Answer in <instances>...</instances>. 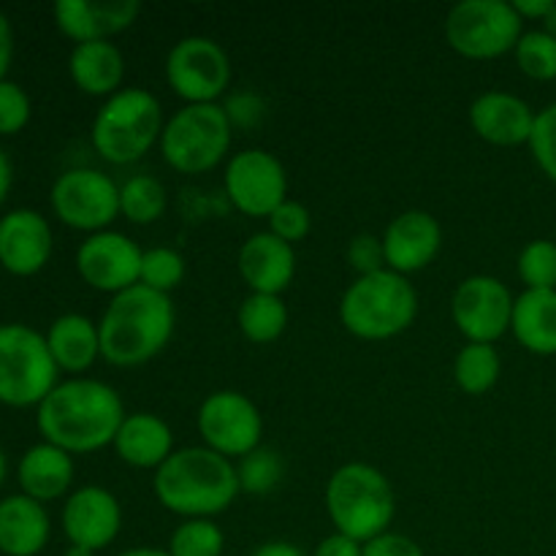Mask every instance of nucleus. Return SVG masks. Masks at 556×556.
Masks as SVG:
<instances>
[{
    "mask_svg": "<svg viewBox=\"0 0 556 556\" xmlns=\"http://www.w3.org/2000/svg\"><path fill=\"white\" fill-rule=\"evenodd\" d=\"M128 416L117 389L96 378H68L38 405L36 427L43 443L85 456L114 443Z\"/></svg>",
    "mask_w": 556,
    "mask_h": 556,
    "instance_id": "nucleus-1",
    "label": "nucleus"
},
{
    "mask_svg": "<svg viewBox=\"0 0 556 556\" xmlns=\"http://www.w3.org/2000/svg\"><path fill=\"white\" fill-rule=\"evenodd\" d=\"M152 492L161 508L185 521L217 519L237 503L242 489L237 462L206 445H185L152 472Z\"/></svg>",
    "mask_w": 556,
    "mask_h": 556,
    "instance_id": "nucleus-2",
    "label": "nucleus"
},
{
    "mask_svg": "<svg viewBox=\"0 0 556 556\" xmlns=\"http://www.w3.org/2000/svg\"><path fill=\"white\" fill-rule=\"evenodd\" d=\"M177 309L172 296L134 286L112 296L98 320L101 358L117 369H136L161 356L174 337Z\"/></svg>",
    "mask_w": 556,
    "mask_h": 556,
    "instance_id": "nucleus-3",
    "label": "nucleus"
},
{
    "mask_svg": "<svg viewBox=\"0 0 556 556\" xmlns=\"http://www.w3.org/2000/svg\"><path fill=\"white\" fill-rule=\"evenodd\" d=\"M324 505L340 535L364 543L391 530L396 514L394 486L383 470L367 462H345L329 476Z\"/></svg>",
    "mask_w": 556,
    "mask_h": 556,
    "instance_id": "nucleus-4",
    "label": "nucleus"
},
{
    "mask_svg": "<svg viewBox=\"0 0 556 556\" xmlns=\"http://www.w3.org/2000/svg\"><path fill=\"white\" fill-rule=\"evenodd\" d=\"M418 315V293L410 277L383 269L356 277L340 299V324L364 342H386L405 334Z\"/></svg>",
    "mask_w": 556,
    "mask_h": 556,
    "instance_id": "nucleus-5",
    "label": "nucleus"
},
{
    "mask_svg": "<svg viewBox=\"0 0 556 556\" xmlns=\"http://www.w3.org/2000/svg\"><path fill=\"white\" fill-rule=\"evenodd\" d=\"M163 103L144 87H123L101 103L90 128L92 150L112 166H130L161 144Z\"/></svg>",
    "mask_w": 556,
    "mask_h": 556,
    "instance_id": "nucleus-6",
    "label": "nucleus"
},
{
    "mask_svg": "<svg viewBox=\"0 0 556 556\" xmlns=\"http://www.w3.org/2000/svg\"><path fill=\"white\" fill-rule=\"evenodd\" d=\"M233 144V125L223 103H195L182 106L166 119L161 134L163 163L172 172L210 174L228 157Z\"/></svg>",
    "mask_w": 556,
    "mask_h": 556,
    "instance_id": "nucleus-7",
    "label": "nucleus"
},
{
    "mask_svg": "<svg viewBox=\"0 0 556 556\" xmlns=\"http://www.w3.org/2000/svg\"><path fill=\"white\" fill-rule=\"evenodd\" d=\"M60 369L47 337L25 324L0 326V402L9 407H38L52 394Z\"/></svg>",
    "mask_w": 556,
    "mask_h": 556,
    "instance_id": "nucleus-8",
    "label": "nucleus"
},
{
    "mask_svg": "<svg viewBox=\"0 0 556 556\" xmlns=\"http://www.w3.org/2000/svg\"><path fill=\"white\" fill-rule=\"evenodd\" d=\"M445 43L465 60H497L514 52L525 22L510 0H462L445 14Z\"/></svg>",
    "mask_w": 556,
    "mask_h": 556,
    "instance_id": "nucleus-9",
    "label": "nucleus"
},
{
    "mask_svg": "<svg viewBox=\"0 0 556 556\" xmlns=\"http://www.w3.org/2000/svg\"><path fill=\"white\" fill-rule=\"evenodd\" d=\"M166 85L185 106L217 103L231 87V58L210 36H185L166 54Z\"/></svg>",
    "mask_w": 556,
    "mask_h": 556,
    "instance_id": "nucleus-10",
    "label": "nucleus"
},
{
    "mask_svg": "<svg viewBox=\"0 0 556 556\" xmlns=\"http://www.w3.org/2000/svg\"><path fill=\"white\" fill-rule=\"evenodd\" d=\"M52 212L74 231L101 233L119 217V185L98 168H68L52 185Z\"/></svg>",
    "mask_w": 556,
    "mask_h": 556,
    "instance_id": "nucleus-11",
    "label": "nucleus"
},
{
    "mask_svg": "<svg viewBox=\"0 0 556 556\" xmlns=\"http://www.w3.org/2000/svg\"><path fill=\"white\" fill-rule=\"evenodd\" d=\"M195 429L201 434V445L231 462H239L264 445V416L258 405L233 389H220L201 402Z\"/></svg>",
    "mask_w": 556,
    "mask_h": 556,
    "instance_id": "nucleus-12",
    "label": "nucleus"
},
{
    "mask_svg": "<svg viewBox=\"0 0 556 556\" xmlns=\"http://www.w3.org/2000/svg\"><path fill=\"white\" fill-rule=\"evenodd\" d=\"M223 190L228 204L244 217H269L282 201H288L286 166L269 150H242L228 157Z\"/></svg>",
    "mask_w": 556,
    "mask_h": 556,
    "instance_id": "nucleus-13",
    "label": "nucleus"
},
{
    "mask_svg": "<svg viewBox=\"0 0 556 556\" xmlns=\"http://www.w3.org/2000/svg\"><path fill=\"white\" fill-rule=\"evenodd\" d=\"M516 296L494 275H470L451 296V318L467 342L494 345L510 331Z\"/></svg>",
    "mask_w": 556,
    "mask_h": 556,
    "instance_id": "nucleus-14",
    "label": "nucleus"
},
{
    "mask_svg": "<svg viewBox=\"0 0 556 556\" xmlns=\"http://www.w3.org/2000/svg\"><path fill=\"white\" fill-rule=\"evenodd\" d=\"M141 258H144V250L134 239L109 228V231L85 237V242L76 248L74 264L85 286L98 293L117 296L139 286Z\"/></svg>",
    "mask_w": 556,
    "mask_h": 556,
    "instance_id": "nucleus-15",
    "label": "nucleus"
},
{
    "mask_svg": "<svg viewBox=\"0 0 556 556\" xmlns=\"http://www.w3.org/2000/svg\"><path fill=\"white\" fill-rule=\"evenodd\" d=\"M123 530V505L103 486H81L65 497L63 532L71 546L103 552Z\"/></svg>",
    "mask_w": 556,
    "mask_h": 556,
    "instance_id": "nucleus-16",
    "label": "nucleus"
},
{
    "mask_svg": "<svg viewBox=\"0 0 556 556\" xmlns=\"http://www.w3.org/2000/svg\"><path fill=\"white\" fill-rule=\"evenodd\" d=\"M386 266L402 277H410L434 264L443 248V226L427 210L400 212L383 231Z\"/></svg>",
    "mask_w": 556,
    "mask_h": 556,
    "instance_id": "nucleus-17",
    "label": "nucleus"
},
{
    "mask_svg": "<svg viewBox=\"0 0 556 556\" xmlns=\"http://www.w3.org/2000/svg\"><path fill=\"white\" fill-rule=\"evenodd\" d=\"M54 25L76 43L112 41L128 30L141 14L139 0H58Z\"/></svg>",
    "mask_w": 556,
    "mask_h": 556,
    "instance_id": "nucleus-18",
    "label": "nucleus"
},
{
    "mask_svg": "<svg viewBox=\"0 0 556 556\" xmlns=\"http://www.w3.org/2000/svg\"><path fill=\"white\" fill-rule=\"evenodd\" d=\"M538 112L525 101L505 90L481 92L467 109L472 134L492 147L530 144Z\"/></svg>",
    "mask_w": 556,
    "mask_h": 556,
    "instance_id": "nucleus-19",
    "label": "nucleus"
},
{
    "mask_svg": "<svg viewBox=\"0 0 556 556\" xmlns=\"http://www.w3.org/2000/svg\"><path fill=\"white\" fill-rule=\"evenodd\" d=\"M52 228L41 212L14 210L0 217V266L9 275H38L52 258Z\"/></svg>",
    "mask_w": 556,
    "mask_h": 556,
    "instance_id": "nucleus-20",
    "label": "nucleus"
},
{
    "mask_svg": "<svg viewBox=\"0 0 556 556\" xmlns=\"http://www.w3.org/2000/svg\"><path fill=\"white\" fill-rule=\"evenodd\" d=\"M296 250L275 233H250L237 253V271L250 293L282 296L296 277Z\"/></svg>",
    "mask_w": 556,
    "mask_h": 556,
    "instance_id": "nucleus-21",
    "label": "nucleus"
},
{
    "mask_svg": "<svg viewBox=\"0 0 556 556\" xmlns=\"http://www.w3.org/2000/svg\"><path fill=\"white\" fill-rule=\"evenodd\" d=\"M112 448L123 465L134 467V470L152 472L177 451L174 448L172 424H168L166 418L147 410L128 413V416L123 418Z\"/></svg>",
    "mask_w": 556,
    "mask_h": 556,
    "instance_id": "nucleus-22",
    "label": "nucleus"
},
{
    "mask_svg": "<svg viewBox=\"0 0 556 556\" xmlns=\"http://www.w3.org/2000/svg\"><path fill=\"white\" fill-rule=\"evenodd\" d=\"M74 476V456L52 443H38L27 448L16 467L22 494L41 505L68 497Z\"/></svg>",
    "mask_w": 556,
    "mask_h": 556,
    "instance_id": "nucleus-23",
    "label": "nucleus"
},
{
    "mask_svg": "<svg viewBox=\"0 0 556 556\" xmlns=\"http://www.w3.org/2000/svg\"><path fill=\"white\" fill-rule=\"evenodd\" d=\"M52 521L47 508L25 494L0 500V552L5 556H36L47 548Z\"/></svg>",
    "mask_w": 556,
    "mask_h": 556,
    "instance_id": "nucleus-24",
    "label": "nucleus"
},
{
    "mask_svg": "<svg viewBox=\"0 0 556 556\" xmlns=\"http://www.w3.org/2000/svg\"><path fill=\"white\" fill-rule=\"evenodd\" d=\"M49 353H52L54 364L60 372L71 375V378H85L87 369L101 358V334H98V324L87 315L65 313L52 320L47 334Z\"/></svg>",
    "mask_w": 556,
    "mask_h": 556,
    "instance_id": "nucleus-25",
    "label": "nucleus"
},
{
    "mask_svg": "<svg viewBox=\"0 0 556 556\" xmlns=\"http://www.w3.org/2000/svg\"><path fill=\"white\" fill-rule=\"evenodd\" d=\"M71 81L85 96L112 98L125 87V54L112 41L76 43L68 58Z\"/></svg>",
    "mask_w": 556,
    "mask_h": 556,
    "instance_id": "nucleus-26",
    "label": "nucleus"
},
{
    "mask_svg": "<svg viewBox=\"0 0 556 556\" xmlns=\"http://www.w3.org/2000/svg\"><path fill=\"white\" fill-rule=\"evenodd\" d=\"M510 334L535 356H556V291L519 293Z\"/></svg>",
    "mask_w": 556,
    "mask_h": 556,
    "instance_id": "nucleus-27",
    "label": "nucleus"
},
{
    "mask_svg": "<svg viewBox=\"0 0 556 556\" xmlns=\"http://www.w3.org/2000/svg\"><path fill=\"white\" fill-rule=\"evenodd\" d=\"M237 326L242 337L253 345H271L288 329V307L282 296L269 293H248L237 309Z\"/></svg>",
    "mask_w": 556,
    "mask_h": 556,
    "instance_id": "nucleus-28",
    "label": "nucleus"
},
{
    "mask_svg": "<svg viewBox=\"0 0 556 556\" xmlns=\"http://www.w3.org/2000/svg\"><path fill=\"white\" fill-rule=\"evenodd\" d=\"M503 375V358L497 348L483 342H465L454 358V380L467 396H483L497 386Z\"/></svg>",
    "mask_w": 556,
    "mask_h": 556,
    "instance_id": "nucleus-29",
    "label": "nucleus"
},
{
    "mask_svg": "<svg viewBox=\"0 0 556 556\" xmlns=\"http://www.w3.org/2000/svg\"><path fill=\"white\" fill-rule=\"evenodd\" d=\"M168 210L166 185L152 174H134L119 185V217L134 226H152Z\"/></svg>",
    "mask_w": 556,
    "mask_h": 556,
    "instance_id": "nucleus-30",
    "label": "nucleus"
},
{
    "mask_svg": "<svg viewBox=\"0 0 556 556\" xmlns=\"http://www.w3.org/2000/svg\"><path fill=\"white\" fill-rule=\"evenodd\" d=\"M166 552L172 556H226V535L215 519H185L174 527Z\"/></svg>",
    "mask_w": 556,
    "mask_h": 556,
    "instance_id": "nucleus-31",
    "label": "nucleus"
},
{
    "mask_svg": "<svg viewBox=\"0 0 556 556\" xmlns=\"http://www.w3.org/2000/svg\"><path fill=\"white\" fill-rule=\"evenodd\" d=\"M282 456L275 448H261L250 451L248 456L237 462V478L242 494H253V497H266V494L275 492L282 481Z\"/></svg>",
    "mask_w": 556,
    "mask_h": 556,
    "instance_id": "nucleus-32",
    "label": "nucleus"
},
{
    "mask_svg": "<svg viewBox=\"0 0 556 556\" xmlns=\"http://www.w3.org/2000/svg\"><path fill=\"white\" fill-rule=\"evenodd\" d=\"M185 275H188V264H185V255L179 253V250L174 248L144 250L139 286L150 288V291L155 293H163V296H172V293L185 282Z\"/></svg>",
    "mask_w": 556,
    "mask_h": 556,
    "instance_id": "nucleus-33",
    "label": "nucleus"
},
{
    "mask_svg": "<svg viewBox=\"0 0 556 556\" xmlns=\"http://www.w3.org/2000/svg\"><path fill=\"white\" fill-rule=\"evenodd\" d=\"M516 65L532 81L556 79V36L541 30H525L514 49Z\"/></svg>",
    "mask_w": 556,
    "mask_h": 556,
    "instance_id": "nucleus-34",
    "label": "nucleus"
},
{
    "mask_svg": "<svg viewBox=\"0 0 556 556\" xmlns=\"http://www.w3.org/2000/svg\"><path fill=\"white\" fill-rule=\"evenodd\" d=\"M516 271L527 291H556V242L552 239L527 242L516 261Z\"/></svg>",
    "mask_w": 556,
    "mask_h": 556,
    "instance_id": "nucleus-35",
    "label": "nucleus"
},
{
    "mask_svg": "<svg viewBox=\"0 0 556 556\" xmlns=\"http://www.w3.org/2000/svg\"><path fill=\"white\" fill-rule=\"evenodd\" d=\"M266 223H269V228H266V231L275 233L277 239H282V242H288L296 248L299 242H304V239L309 237V228H313V215H309V210L302 204V201L288 199V201H282V204L277 206L269 217H266Z\"/></svg>",
    "mask_w": 556,
    "mask_h": 556,
    "instance_id": "nucleus-36",
    "label": "nucleus"
},
{
    "mask_svg": "<svg viewBox=\"0 0 556 556\" xmlns=\"http://www.w3.org/2000/svg\"><path fill=\"white\" fill-rule=\"evenodd\" d=\"M530 152L541 172L556 185V101L543 106L535 117V128L530 136Z\"/></svg>",
    "mask_w": 556,
    "mask_h": 556,
    "instance_id": "nucleus-37",
    "label": "nucleus"
},
{
    "mask_svg": "<svg viewBox=\"0 0 556 556\" xmlns=\"http://www.w3.org/2000/svg\"><path fill=\"white\" fill-rule=\"evenodd\" d=\"M30 96L16 81H0V136H16L30 123Z\"/></svg>",
    "mask_w": 556,
    "mask_h": 556,
    "instance_id": "nucleus-38",
    "label": "nucleus"
},
{
    "mask_svg": "<svg viewBox=\"0 0 556 556\" xmlns=\"http://www.w3.org/2000/svg\"><path fill=\"white\" fill-rule=\"evenodd\" d=\"M345 255L351 269L356 271V277L375 275V271L389 269V266H386L383 239L375 237V233H356V237L348 242Z\"/></svg>",
    "mask_w": 556,
    "mask_h": 556,
    "instance_id": "nucleus-39",
    "label": "nucleus"
},
{
    "mask_svg": "<svg viewBox=\"0 0 556 556\" xmlns=\"http://www.w3.org/2000/svg\"><path fill=\"white\" fill-rule=\"evenodd\" d=\"M223 109H226L233 130L253 128V125H258L261 119H264V112H266L264 101H261L258 96H253V92H237V96H231L226 103H223Z\"/></svg>",
    "mask_w": 556,
    "mask_h": 556,
    "instance_id": "nucleus-40",
    "label": "nucleus"
},
{
    "mask_svg": "<svg viewBox=\"0 0 556 556\" xmlns=\"http://www.w3.org/2000/svg\"><path fill=\"white\" fill-rule=\"evenodd\" d=\"M364 556H427L424 548L413 541L410 535H402V532H383L375 541L364 543Z\"/></svg>",
    "mask_w": 556,
    "mask_h": 556,
    "instance_id": "nucleus-41",
    "label": "nucleus"
},
{
    "mask_svg": "<svg viewBox=\"0 0 556 556\" xmlns=\"http://www.w3.org/2000/svg\"><path fill=\"white\" fill-rule=\"evenodd\" d=\"M313 556H364V546L353 538L340 535V532H331L324 541L315 546Z\"/></svg>",
    "mask_w": 556,
    "mask_h": 556,
    "instance_id": "nucleus-42",
    "label": "nucleus"
},
{
    "mask_svg": "<svg viewBox=\"0 0 556 556\" xmlns=\"http://www.w3.org/2000/svg\"><path fill=\"white\" fill-rule=\"evenodd\" d=\"M510 3H514L521 22H543L552 14L556 0H510Z\"/></svg>",
    "mask_w": 556,
    "mask_h": 556,
    "instance_id": "nucleus-43",
    "label": "nucleus"
},
{
    "mask_svg": "<svg viewBox=\"0 0 556 556\" xmlns=\"http://www.w3.org/2000/svg\"><path fill=\"white\" fill-rule=\"evenodd\" d=\"M11 60H14V30H11L9 16L0 11V81L9 74Z\"/></svg>",
    "mask_w": 556,
    "mask_h": 556,
    "instance_id": "nucleus-44",
    "label": "nucleus"
},
{
    "mask_svg": "<svg viewBox=\"0 0 556 556\" xmlns=\"http://www.w3.org/2000/svg\"><path fill=\"white\" fill-rule=\"evenodd\" d=\"M250 556H307V554L291 541H266L261 543V546Z\"/></svg>",
    "mask_w": 556,
    "mask_h": 556,
    "instance_id": "nucleus-45",
    "label": "nucleus"
},
{
    "mask_svg": "<svg viewBox=\"0 0 556 556\" xmlns=\"http://www.w3.org/2000/svg\"><path fill=\"white\" fill-rule=\"evenodd\" d=\"M11 182H14V174H11V161H9V155L3 152V147H0V204H3L5 195H9Z\"/></svg>",
    "mask_w": 556,
    "mask_h": 556,
    "instance_id": "nucleus-46",
    "label": "nucleus"
},
{
    "mask_svg": "<svg viewBox=\"0 0 556 556\" xmlns=\"http://www.w3.org/2000/svg\"><path fill=\"white\" fill-rule=\"evenodd\" d=\"M117 556H172L166 552V548H150V546H136V548H128V552L117 554Z\"/></svg>",
    "mask_w": 556,
    "mask_h": 556,
    "instance_id": "nucleus-47",
    "label": "nucleus"
},
{
    "mask_svg": "<svg viewBox=\"0 0 556 556\" xmlns=\"http://www.w3.org/2000/svg\"><path fill=\"white\" fill-rule=\"evenodd\" d=\"M543 30L552 33V36H556V5L552 9V14H548L546 20H543Z\"/></svg>",
    "mask_w": 556,
    "mask_h": 556,
    "instance_id": "nucleus-48",
    "label": "nucleus"
},
{
    "mask_svg": "<svg viewBox=\"0 0 556 556\" xmlns=\"http://www.w3.org/2000/svg\"><path fill=\"white\" fill-rule=\"evenodd\" d=\"M63 556H96V552H87V548H81V546H68Z\"/></svg>",
    "mask_w": 556,
    "mask_h": 556,
    "instance_id": "nucleus-49",
    "label": "nucleus"
},
{
    "mask_svg": "<svg viewBox=\"0 0 556 556\" xmlns=\"http://www.w3.org/2000/svg\"><path fill=\"white\" fill-rule=\"evenodd\" d=\"M3 481H5V454L3 448H0V486H3Z\"/></svg>",
    "mask_w": 556,
    "mask_h": 556,
    "instance_id": "nucleus-50",
    "label": "nucleus"
}]
</instances>
